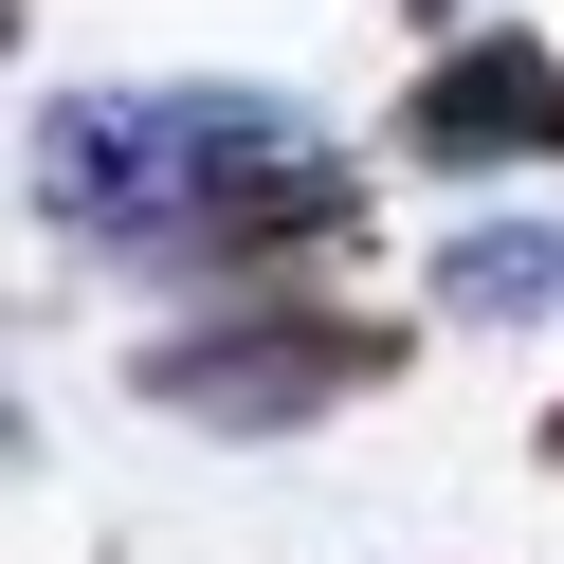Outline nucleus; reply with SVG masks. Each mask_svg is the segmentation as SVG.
Wrapping results in <instances>:
<instances>
[{"label":"nucleus","mask_w":564,"mask_h":564,"mask_svg":"<svg viewBox=\"0 0 564 564\" xmlns=\"http://www.w3.org/2000/svg\"><path fill=\"white\" fill-rule=\"evenodd\" d=\"M292 164H328V128H310L292 91H237V74L37 91V128H19V200H37L55 237H110V256H147V237H183V219H219V200L292 183Z\"/></svg>","instance_id":"obj_1"},{"label":"nucleus","mask_w":564,"mask_h":564,"mask_svg":"<svg viewBox=\"0 0 564 564\" xmlns=\"http://www.w3.org/2000/svg\"><path fill=\"white\" fill-rule=\"evenodd\" d=\"M401 365H419V328H382L346 292H200L183 328L128 346V401L200 419V437H310V419L382 401Z\"/></svg>","instance_id":"obj_2"},{"label":"nucleus","mask_w":564,"mask_h":564,"mask_svg":"<svg viewBox=\"0 0 564 564\" xmlns=\"http://www.w3.org/2000/svg\"><path fill=\"white\" fill-rule=\"evenodd\" d=\"M419 183H491V164H564V55L546 37H437V74L401 91Z\"/></svg>","instance_id":"obj_3"},{"label":"nucleus","mask_w":564,"mask_h":564,"mask_svg":"<svg viewBox=\"0 0 564 564\" xmlns=\"http://www.w3.org/2000/svg\"><path fill=\"white\" fill-rule=\"evenodd\" d=\"M419 310H437V328H528V310H564V219H474V237H437Z\"/></svg>","instance_id":"obj_4"},{"label":"nucleus","mask_w":564,"mask_h":564,"mask_svg":"<svg viewBox=\"0 0 564 564\" xmlns=\"http://www.w3.org/2000/svg\"><path fill=\"white\" fill-rule=\"evenodd\" d=\"M401 19H419V37H474V0H401Z\"/></svg>","instance_id":"obj_5"},{"label":"nucleus","mask_w":564,"mask_h":564,"mask_svg":"<svg viewBox=\"0 0 564 564\" xmlns=\"http://www.w3.org/2000/svg\"><path fill=\"white\" fill-rule=\"evenodd\" d=\"M546 474H564V401H546Z\"/></svg>","instance_id":"obj_6"}]
</instances>
